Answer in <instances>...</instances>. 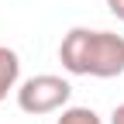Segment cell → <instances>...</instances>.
Here are the masks:
<instances>
[{
	"label": "cell",
	"instance_id": "6da1fadb",
	"mask_svg": "<svg viewBox=\"0 0 124 124\" xmlns=\"http://www.w3.org/2000/svg\"><path fill=\"white\" fill-rule=\"evenodd\" d=\"M59 59L72 76H97L110 79L124 72V38L114 31L72 28L59 45Z\"/></svg>",
	"mask_w": 124,
	"mask_h": 124
},
{
	"label": "cell",
	"instance_id": "7a4b0ae2",
	"mask_svg": "<svg viewBox=\"0 0 124 124\" xmlns=\"http://www.w3.org/2000/svg\"><path fill=\"white\" fill-rule=\"evenodd\" d=\"M72 97V86L62 79V76H52V72H41V76H31V79L21 83L17 90V107L24 114H52V110H62Z\"/></svg>",
	"mask_w": 124,
	"mask_h": 124
},
{
	"label": "cell",
	"instance_id": "3957f363",
	"mask_svg": "<svg viewBox=\"0 0 124 124\" xmlns=\"http://www.w3.org/2000/svg\"><path fill=\"white\" fill-rule=\"evenodd\" d=\"M17 76H21V59H17V52L7 48V45H0V100L17 86Z\"/></svg>",
	"mask_w": 124,
	"mask_h": 124
},
{
	"label": "cell",
	"instance_id": "277c9868",
	"mask_svg": "<svg viewBox=\"0 0 124 124\" xmlns=\"http://www.w3.org/2000/svg\"><path fill=\"white\" fill-rule=\"evenodd\" d=\"M59 124H103V121L97 117V110H90V107H62Z\"/></svg>",
	"mask_w": 124,
	"mask_h": 124
},
{
	"label": "cell",
	"instance_id": "5b68a950",
	"mask_svg": "<svg viewBox=\"0 0 124 124\" xmlns=\"http://www.w3.org/2000/svg\"><path fill=\"white\" fill-rule=\"evenodd\" d=\"M107 10H110L117 21H124V0H107Z\"/></svg>",
	"mask_w": 124,
	"mask_h": 124
},
{
	"label": "cell",
	"instance_id": "8992f818",
	"mask_svg": "<svg viewBox=\"0 0 124 124\" xmlns=\"http://www.w3.org/2000/svg\"><path fill=\"white\" fill-rule=\"evenodd\" d=\"M110 124H124V103L114 107V114H110Z\"/></svg>",
	"mask_w": 124,
	"mask_h": 124
}]
</instances>
